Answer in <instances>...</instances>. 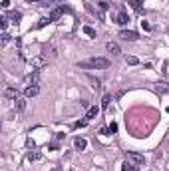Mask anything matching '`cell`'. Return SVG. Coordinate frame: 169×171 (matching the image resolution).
Instances as JSON below:
<instances>
[{
  "instance_id": "cell-1",
  "label": "cell",
  "mask_w": 169,
  "mask_h": 171,
  "mask_svg": "<svg viewBox=\"0 0 169 171\" xmlns=\"http://www.w3.org/2000/svg\"><path fill=\"white\" fill-rule=\"evenodd\" d=\"M78 68H82V70H106V68H110V60L107 58H90L86 62H80Z\"/></svg>"
},
{
  "instance_id": "cell-2",
  "label": "cell",
  "mask_w": 169,
  "mask_h": 171,
  "mask_svg": "<svg viewBox=\"0 0 169 171\" xmlns=\"http://www.w3.org/2000/svg\"><path fill=\"white\" fill-rule=\"evenodd\" d=\"M126 159H127V161H131L133 165H137V167L145 163L143 155H139V153H135V151H127V153H126Z\"/></svg>"
},
{
  "instance_id": "cell-3",
  "label": "cell",
  "mask_w": 169,
  "mask_h": 171,
  "mask_svg": "<svg viewBox=\"0 0 169 171\" xmlns=\"http://www.w3.org/2000/svg\"><path fill=\"white\" fill-rule=\"evenodd\" d=\"M26 86H38L40 84V70H32L28 74V76H26Z\"/></svg>"
},
{
  "instance_id": "cell-4",
  "label": "cell",
  "mask_w": 169,
  "mask_h": 171,
  "mask_svg": "<svg viewBox=\"0 0 169 171\" xmlns=\"http://www.w3.org/2000/svg\"><path fill=\"white\" fill-rule=\"evenodd\" d=\"M120 38L127 40V42H135V40H139V34L135 32V30H121V32H120Z\"/></svg>"
},
{
  "instance_id": "cell-5",
  "label": "cell",
  "mask_w": 169,
  "mask_h": 171,
  "mask_svg": "<svg viewBox=\"0 0 169 171\" xmlns=\"http://www.w3.org/2000/svg\"><path fill=\"white\" fill-rule=\"evenodd\" d=\"M46 62H48V60L44 56H38V58H32V60H30V66H32V70H40L42 66H46Z\"/></svg>"
},
{
  "instance_id": "cell-6",
  "label": "cell",
  "mask_w": 169,
  "mask_h": 171,
  "mask_svg": "<svg viewBox=\"0 0 169 171\" xmlns=\"http://www.w3.org/2000/svg\"><path fill=\"white\" fill-rule=\"evenodd\" d=\"M107 8H110V4H107L106 0H100V2H97V18H100V20L106 18L104 14H106V10H107Z\"/></svg>"
},
{
  "instance_id": "cell-7",
  "label": "cell",
  "mask_w": 169,
  "mask_h": 171,
  "mask_svg": "<svg viewBox=\"0 0 169 171\" xmlns=\"http://www.w3.org/2000/svg\"><path fill=\"white\" fill-rule=\"evenodd\" d=\"M116 22L121 24V26H126V24L129 22V14H127L126 10H120V12H117V16H116Z\"/></svg>"
},
{
  "instance_id": "cell-8",
  "label": "cell",
  "mask_w": 169,
  "mask_h": 171,
  "mask_svg": "<svg viewBox=\"0 0 169 171\" xmlns=\"http://www.w3.org/2000/svg\"><path fill=\"white\" fill-rule=\"evenodd\" d=\"M106 50L111 54V56H120V54H121V48L117 46L116 42H107V44H106Z\"/></svg>"
},
{
  "instance_id": "cell-9",
  "label": "cell",
  "mask_w": 169,
  "mask_h": 171,
  "mask_svg": "<svg viewBox=\"0 0 169 171\" xmlns=\"http://www.w3.org/2000/svg\"><path fill=\"white\" fill-rule=\"evenodd\" d=\"M4 95L8 98V100H16V98H20V95H18V90H16L14 86H8V88L4 90Z\"/></svg>"
},
{
  "instance_id": "cell-10",
  "label": "cell",
  "mask_w": 169,
  "mask_h": 171,
  "mask_svg": "<svg viewBox=\"0 0 169 171\" xmlns=\"http://www.w3.org/2000/svg\"><path fill=\"white\" fill-rule=\"evenodd\" d=\"M38 92H40L38 86H26L24 95H26V98H34V95H38Z\"/></svg>"
},
{
  "instance_id": "cell-11",
  "label": "cell",
  "mask_w": 169,
  "mask_h": 171,
  "mask_svg": "<svg viewBox=\"0 0 169 171\" xmlns=\"http://www.w3.org/2000/svg\"><path fill=\"white\" fill-rule=\"evenodd\" d=\"M14 109L16 111H24L26 109V98H16L14 100Z\"/></svg>"
},
{
  "instance_id": "cell-12",
  "label": "cell",
  "mask_w": 169,
  "mask_h": 171,
  "mask_svg": "<svg viewBox=\"0 0 169 171\" xmlns=\"http://www.w3.org/2000/svg\"><path fill=\"white\" fill-rule=\"evenodd\" d=\"M62 12H64V10H62V6H60V8H54L52 12H50V16H48V18H50V22H58V20H60V16H62Z\"/></svg>"
},
{
  "instance_id": "cell-13",
  "label": "cell",
  "mask_w": 169,
  "mask_h": 171,
  "mask_svg": "<svg viewBox=\"0 0 169 171\" xmlns=\"http://www.w3.org/2000/svg\"><path fill=\"white\" fill-rule=\"evenodd\" d=\"M97 114H100V108H97V105H90L88 111H86V119H94Z\"/></svg>"
},
{
  "instance_id": "cell-14",
  "label": "cell",
  "mask_w": 169,
  "mask_h": 171,
  "mask_svg": "<svg viewBox=\"0 0 169 171\" xmlns=\"http://www.w3.org/2000/svg\"><path fill=\"white\" fill-rule=\"evenodd\" d=\"M74 147L80 149V151H84V149L88 147V141L84 137H76V139H74Z\"/></svg>"
},
{
  "instance_id": "cell-15",
  "label": "cell",
  "mask_w": 169,
  "mask_h": 171,
  "mask_svg": "<svg viewBox=\"0 0 169 171\" xmlns=\"http://www.w3.org/2000/svg\"><path fill=\"white\" fill-rule=\"evenodd\" d=\"M42 56L48 60V58H54L56 56V50H54V46H48V48H44L42 50Z\"/></svg>"
},
{
  "instance_id": "cell-16",
  "label": "cell",
  "mask_w": 169,
  "mask_h": 171,
  "mask_svg": "<svg viewBox=\"0 0 169 171\" xmlns=\"http://www.w3.org/2000/svg\"><path fill=\"white\" fill-rule=\"evenodd\" d=\"M137 169H139V167L133 165V163L127 161V159H126V163H123V167H121V171H137Z\"/></svg>"
},
{
  "instance_id": "cell-17",
  "label": "cell",
  "mask_w": 169,
  "mask_h": 171,
  "mask_svg": "<svg viewBox=\"0 0 169 171\" xmlns=\"http://www.w3.org/2000/svg\"><path fill=\"white\" fill-rule=\"evenodd\" d=\"M20 18H22V14H20L18 10H14V12H10L8 14V20H12V22H16V24L20 22Z\"/></svg>"
},
{
  "instance_id": "cell-18",
  "label": "cell",
  "mask_w": 169,
  "mask_h": 171,
  "mask_svg": "<svg viewBox=\"0 0 169 171\" xmlns=\"http://www.w3.org/2000/svg\"><path fill=\"white\" fill-rule=\"evenodd\" d=\"M40 157H42V153H40V151H36V149L28 153V159H30V161H38Z\"/></svg>"
},
{
  "instance_id": "cell-19",
  "label": "cell",
  "mask_w": 169,
  "mask_h": 171,
  "mask_svg": "<svg viewBox=\"0 0 169 171\" xmlns=\"http://www.w3.org/2000/svg\"><path fill=\"white\" fill-rule=\"evenodd\" d=\"M84 34H86V36H92V38H96V30L92 28V26H84Z\"/></svg>"
},
{
  "instance_id": "cell-20",
  "label": "cell",
  "mask_w": 169,
  "mask_h": 171,
  "mask_svg": "<svg viewBox=\"0 0 169 171\" xmlns=\"http://www.w3.org/2000/svg\"><path fill=\"white\" fill-rule=\"evenodd\" d=\"M6 26H8V16H2V18H0V28H2V32H6Z\"/></svg>"
},
{
  "instance_id": "cell-21",
  "label": "cell",
  "mask_w": 169,
  "mask_h": 171,
  "mask_svg": "<svg viewBox=\"0 0 169 171\" xmlns=\"http://www.w3.org/2000/svg\"><path fill=\"white\" fill-rule=\"evenodd\" d=\"M157 92H161V94H165V92H169L167 84H165V82H161V84H157Z\"/></svg>"
},
{
  "instance_id": "cell-22",
  "label": "cell",
  "mask_w": 169,
  "mask_h": 171,
  "mask_svg": "<svg viewBox=\"0 0 169 171\" xmlns=\"http://www.w3.org/2000/svg\"><path fill=\"white\" fill-rule=\"evenodd\" d=\"M110 102H111V98H110V95H104V100H101V108H104V109H107Z\"/></svg>"
},
{
  "instance_id": "cell-23",
  "label": "cell",
  "mask_w": 169,
  "mask_h": 171,
  "mask_svg": "<svg viewBox=\"0 0 169 171\" xmlns=\"http://www.w3.org/2000/svg\"><path fill=\"white\" fill-rule=\"evenodd\" d=\"M126 62L129 64V66H135V64H139V60H137L135 56H127V60H126Z\"/></svg>"
},
{
  "instance_id": "cell-24",
  "label": "cell",
  "mask_w": 169,
  "mask_h": 171,
  "mask_svg": "<svg viewBox=\"0 0 169 171\" xmlns=\"http://www.w3.org/2000/svg\"><path fill=\"white\" fill-rule=\"evenodd\" d=\"M10 42V34L8 32H2V44H8Z\"/></svg>"
},
{
  "instance_id": "cell-25",
  "label": "cell",
  "mask_w": 169,
  "mask_h": 171,
  "mask_svg": "<svg viewBox=\"0 0 169 171\" xmlns=\"http://www.w3.org/2000/svg\"><path fill=\"white\" fill-rule=\"evenodd\" d=\"M107 129H110V133H116L117 131V124H110V125H107Z\"/></svg>"
},
{
  "instance_id": "cell-26",
  "label": "cell",
  "mask_w": 169,
  "mask_h": 171,
  "mask_svg": "<svg viewBox=\"0 0 169 171\" xmlns=\"http://www.w3.org/2000/svg\"><path fill=\"white\" fill-rule=\"evenodd\" d=\"M50 22V18H42V20H40V22H38V28H42V26H46V24H48Z\"/></svg>"
},
{
  "instance_id": "cell-27",
  "label": "cell",
  "mask_w": 169,
  "mask_h": 171,
  "mask_svg": "<svg viewBox=\"0 0 169 171\" xmlns=\"http://www.w3.org/2000/svg\"><path fill=\"white\" fill-rule=\"evenodd\" d=\"M141 26H143V30H147V32H149V30H151V24H149V22H145V20H143V22H141Z\"/></svg>"
},
{
  "instance_id": "cell-28",
  "label": "cell",
  "mask_w": 169,
  "mask_h": 171,
  "mask_svg": "<svg viewBox=\"0 0 169 171\" xmlns=\"http://www.w3.org/2000/svg\"><path fill=\"white\" fill-rule=\"evenodd\" d=\"M26 2H40V0H26Z\"/></svg>"
},
{
  "instance_id": "cell-29",
  "label": "cell",
  "mask_w": 169,
  "mask_h": 171,
  "mask_svg": "<svg viewBox=\"0 0 169 171\" xmlns=\"http://www.w3.org/2000/svg\"><path fill=\"white\" fill-rule=\"evenodd\" d=\"M137 2H139V4H141V2H143V0H137Z\"/></svg>"
},
{
  "instance_id": "cell-30",
  "label": "cell",
  "mask_w": 169,
  "mask_h": 171,
  "mask_svg": "<svg viewBox=\"0 0 169 171\" xmlns=\"http://www.w3.org/2000/svg\"><path fill=\"white\" fill-rule=\"evenodd\" d=\"M167 111H169V108H167Z\"/></svg>"
}]
</instances>
